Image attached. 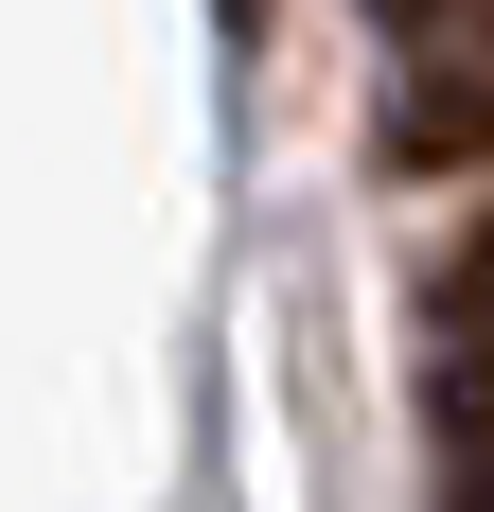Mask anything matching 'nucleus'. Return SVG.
I'll use <instances>...</instances> for the list:
<instances>
[{
    "mask_svg": "<svg viewBox=\"0 0 494 512\" xmlns=\"http://www.w3.org/2000/svg\"><path fill=\"white\" fill-rule=\"evenodd\" d=\"M459 512H494V477H477V495H459Z\"/></svg>",
    "mask_w": 494,
    "mask_h": 512,
    "instance_id": "3",
    "label": "nucleus"
},
{
    "mask_svg": "<svg viewBox=\"0 0 494 512\" xmlns=\"http://www.w3.org/2000/svg\"><path fill=\"white\" fill-rule=\"evenodd\" d=\"M442 336H494V230L459 248V283H442Z\"/></svg>",
    "mask_w": 494,
    "mask_h": 512,
    "instance_id": "2",
    "label": "nucleus"
},
{
    "mask_svg": "<svg viewBox=\"0 0 494 512\" xmlns=\"http://www.w3.org/2000/svg\"><path fill=\"white\" fill-rule=\"evenodd\" d=\"M442 424H459V460L494 477V336H442Z\"/></svg>",
    "mask_w": 494,
    "mask_h": 512,
    "instance_id": "1",
    "label": "nucleus"
}]
</instances>
